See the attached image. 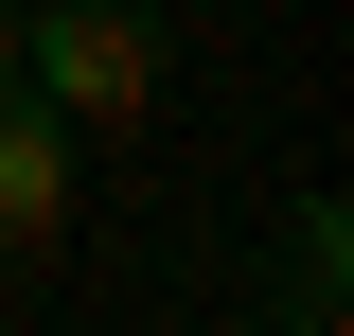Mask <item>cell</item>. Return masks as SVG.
<instances>
[{"label": "cell", "instance_id": "cell-2", "mask_svg": "<svg viewBox=\"0 0 354 336\" xmlns=\"http://www.w3.org/2000/svg\"><path fill=\"white\" fill-rule=\"evenodd\" d=\"M71 230V124L0 88V248H53Z\"/></svg>", "mask_w": 354, "mask_h": 336}, {"label": "cell", "instance_id": "cell-1", "mask_svg": "<svg viewBox=\"0 0 354 336\" xmlns=\"http://www.w3.org/2000/svg\"><path fill=\"white\" fill-rule=\"evenodd\" d=\"M18 88H36L53 124H106V142H124L142 106H160V36H142V0H53V18H18Z\"/></svg>", "mask_w": 354, "mask_h": 336}, {"label": "cell", "instance_id": "cell-3", "mask_svg": "<svg viewBox=\"0 0 354 336\" xmlns=\"http://www.w3.org/2000/svg\"><path fill=\"white\" fill-rule=\"evenodd\" d=\"M0 88H18V0H0Z\"/></svg>", "mask_w": 354, "mask_h": 336}]
</instances>
